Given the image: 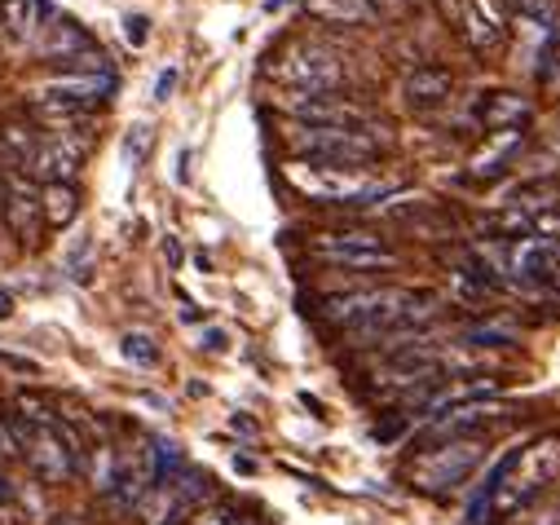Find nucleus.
Returning a JSON list of instances; mask_svg holds the SVG:
<instances>
[{"instance_id":"20","label":"nucleus","mask_w":560,"mask_h":525,"mask_svg":"<svg viewBox=\"0 0 560 525\" xmlns=\"http://www.w3.org/2000/svg\"><path fill=\"white\" fill-rule=\"evenodd\" d=\"M40 19H49V0H0V23L19 32H32Z\"/></svg>"},{"instance_id":"8","label":"nucleus","mask_w":560,"mask_h":525,"mask_svg":"<svg viewBox=\"0 0 560 525\" xmlns=\"http://www.w3.org/2000/svg\"><path fill=\"white\" fill-rule=\"evenodd\" d=\"M283 110L292 115V124H310V128H366L371 124V106H358L345 93H288Z\"/></svg>"},{"instance_id":"5","label":"nucleus","mask_w":560,"mask_h":525,"mask_svg":"<svg viewBox=\"0 0 560 525\" xmlns=\"http://www.w3.org/2000/svg\"><path fill=\"white\" fill-rule=\"evenodd\" d=\"M481 464H486V438H455V442H438L429 451H419L410 464V481L429 494H446L464 486Z\"/></svg>"},{"instance_id":"31","label":"nucleus","mask_w":560,"mask_h":525,"mask_svg":"<svg viewBox=\"0 0 560 525\" xmlns=\"http://www.w3.org/2000/svg\"><path fill=\"white\" fill-rule=\"evenodd\" d=\"M164 256H168V260H173V266H182V260H186V252H182V243H177V238H173V234H168V238H164Z\"/></svg>"},{"instance_id":"28","label":"nucleus","mask_w":560,"mask_h":525,"mask_svg":"<svg viewBox=\"0 0 560 525\" xmlns=\"http://www.w3.org/2000/svg\"><path fill=\"white\" fill-rule=\"evenodd\" d=\"M401 433H406V420H388V424H380V429H375V438H380V442H397Z\"/></svg>"},{"instance_id":"22","label":"nucleus","mask_w":560,"mask_h":525,"mask_svg":"<svg viewBox=\"0 0 560 525\" xmlns=\"http://www.w3.org/2000/svg\"><path fill=\"white\" fill-rule=\"evenodd\" d=\"M124 358H128V362H137V366H155V362H160V349H155V340H151V336L128 331V336H124Z\"/></svg>"},{"instance_id":"35","label":"nucleus","mask_w":560,"mask_h":525,"mask_svg":"<svg viewBox=\"0 0 560 525\" xmlns=\"http://www.w3.org/2000/svg\"><path fill=\"white\" fill-rule=\"evenodd\" d=\"M10 499H14V486H10V481H5V477H0V508H5V503H10Z\"/></svg>"},{"instance_id":"7","label":"nucleus","mask_w":560,"mask_h":525,"mask_svg":"<svg viewBox=\"0 0 560 525\" xmlns=\"http://www.w3.org/2000/svg\"><path fill=\"white\" fill-rule=\"evenodd\" d=\"M314 252L327 260V266H340V270H393L397 266V252L380 234H371V230L318 234Z\"/></svg>"},{"instance_id":"13","label":"nucleus","mask_w":560,"mask_h":525,"mask_svg":"<svg viewBox=\"0 0 560 525\" xmlns=\"http://www.w3.org/2000/svg\"><path fill=\"white\" fill-rule=\"evenodd\" d=\"M451 93H455V71L451 67L429 62V67H415L406 75V102L410 106H442Z\"/></svg>"},{"instance_id":"18","label":"nucleus","mask_w":560,"mask_h":525,"mask_svg":"<svg viewBox=\"0 0 560 525\" xmlns=\"http://www.w3.org/2000/svg\"><path fill=\"white\" fill-rule=\"evenodd\" d=\"M36 133H32V124H19V119H10V124H0V164H10V168H23L27 164V155L36 151Z\"/></svg>"},{"instance_id":"34","label":"nucleus","mask_w":560,"mask_h":525,"mask_svg":"<svg viewBox=\"0 0 560 525\" xmlns=\"http://www.w3.org/2000/svg\"><path fill=\"white\" fill-rule=\"evenodd\" d=\"M397 5H406V0H371L375 14H388V10H397Z\"/></svg>"},{"instance_id":"37","label":"nucleus","mask_w":560,"mask_h":525,"mask_svg":"<svg viewBox=\"0 0 560 525\" xmlns=\"http://www.w3.org/2000/svg\"><path fill=\"white\" fill-rule=\"evenodd\" d=\"M556 525H560V521H556Z\"/></svg>"},{"instance_id":"30","label":"nucleus","mask_w":560,"mask_h":525,"mask_svg":"<svg viewBox=\"0 0 560 525\" xmlns=\"http://www.w3.org/2000/svg\"><path fill=\"white\" fill-rule=\"evenodd\" d=\"M551 71H560V32L551 36V45H547V75Z\"/></svg>"},{"instance_id":"4","label":"nucleus","mask_w":560,"mask_h":525,"mask_svg":"<svg viewBox=\"0 0 560 525\" xmlns=\"http://www.w3.org/2000/svg\"><path fill=\"white\" fill-rule=\"evenodd\" d=\"M296 160H318V164H340V168H371L384 160V142L371 128H310L292 124L288 133Z\"/></svg>"},{"instance_id":"2","label":"nucleus","mask_w":560,"mask_h":525,"mask_svg":"<svg viewBox=\"0 0 560 525\" xmlns=\"http://www.w3.org/2000/svg\"><path fill=\"white\" fill-rule=\"evenodd\" d=\"M288 182L305 199L336 203V208H366V203H380L384 195L397 190V186L375 182L371 168H340V164H318V160H292L288 164Z\"/></svg>"},{"instance_id":"33","label":"nucleus","mask_w":560,"mask_h":525,"mask_svg":"<svg viewBox=\"0 0 560 525\" xmlns=\"http://www.w3.org/2000/svg\"><path fill=\"white\" fill-rule=\"evenodd\" d=\"M0 459H14V446H10V433H5V420H0Z\"/></svg>"},{"instance_id":"27","label":"nucleus","mask_w":560,"mask_h":525,"mask_svg":"<svg viewBox=\"0 0 560 525\" xmlns=\"http://www.w3.org/2000/svg\"><path fill=\"white\" fill-rule=\"evenodd\" d=\"M173 84H177V71L168 67L160 80H155V102H168V93H173Z\"/></svg>"},{"instance_id":"36","label":"nucleus","mask_w":560,"mask_h":525,"mask_svg":"<svg viewBox=\"0 0 560 525\" xmlns=\"http://www.w3.org/2000/svg\"><path fill=\"white\" fill-rule=\"evenodd\" d=\"M80 516H54V525H75Z\"/></svg>"},{"instance_id":"12","label":"nucleus","mask_w":560,"mask_h":525,"mask_svg":"<svg viewBox=\"0 0 560 525\" xmlns=\"http://www.w3.org/2000/svg\"><path fill=\"white\" fill-rule=\"evenodd\" d=\"M529 119H534V102L512 89H494L477 102V124L486 133H525Z\"/></svg>"},{"instance_id":"32","label":"nucleus","mask_w":560,"mask_h":525,"mask_svg":"<svg viewBox=\"0 0 560 525\" xmlns=\"http://www.w3.org/2000/svg\"><path fill=\"white\" fill-rule=\"evenodd\" d=\"M14 318V292L10 288H0V323Z\"/></svg>"},{"instance_id":"9","label":"nucleus","mask_w":560,"mask_h":525,"mask_svg":"<svg viewBox=\"0 0 560 525\" xmlns=\"http://www.w3.org/2000/svg\"><path fill=\"white\" fill-rule=\"evenodd\" d=\"M110 93H115V71H102V75L62 71V75H49L45 84H36V102H67V106H80V110H93Z\"/></svg>"},{"instance_id":"17","label":"nucleus","mask_w":560,"mask_h":525,"mask_svg":"<svg viewBox=\"0 0 560 525\" xmlns=\"http://www.w3.org/2000/svg\"><path fill=\"white\" fill-rule=\"evenodd\" d=\"M521 147H525V133H490V151H486V155H477L468 173H472L477 182L499 177V173H508V168H512V160L521 155Z\"/></svg>"},{"instance_id":"10","label":"nucleus","mask_w":560,"mask_h":525,"mask_svg":"<svg viewBox=\"0 0 560 525\" xmlns=\"http://www.w3.org/2000/svg\"><path fill=\"white\" fill-rule=\"evenodd\" d=\"M80 160H84V147H80V142H71V138H54V133H49V138H40L36 151L27 155L23 173L36 177V182H45V186H54V182H71L75 168H80Z\"/></svg>"},{"instance_id":"15","label":"nucleus","mask_w":560,"mask_h":525,"mask_svg":"<svg viewBox=\"0 0 560 525\" xmlns=\"http://www.w3.org/2000/svg\"><path fill=\"white\" fill-rule=\"evenodd\" d=\"M40 49H45V58H54V62L62 67V62H71V58H80V54H93V49H97V40H93L80 23L58 19V23L45 32V45H40Z\"/></svg>"},{"instance_id":"29","label":"nucleus","mask_w":560,"mask_h":525,"mask_svg":"<svg viewBox=\"0 0 560 525\" xmlns=\"http://www.w3.org/2000/svg\"><path fill=\"white\" fill-rule=\"evenodd\" d=\"M225 345H230L225 331H208V336H203V349H208V353H225Z\"/></svg>"},{"instance_id":"11","label":"nucleus","mask_w":560,"mask_h":525,"mask_svg":"<svg viewBox=\"0 0 560 525\" xmlns=\"http://www.w3.org/2000/svg\"><path fill=\"white\" fill-rule=\"evenodd\" d=\"M0 221L10 225V234H14L23 247L40 243V230H45V217H40V190H32L27 182L10 177V182H5V208H0Z\"/></svg>"},{"instance_id":"19","label":"nucleus","mask_w":560,"mask_h":525,"mask_svg":"<svg viewBox=\"0 0 560 525\" xmlns=\"http://www.w3.org/2000/svg\"><path fill=\"white\" fill-rule=\"evenodd\" d=\"M182 525H265L260 516H247L238 503H203Z\"/></svg>"},{"instance_id":"3","label":"nucleus","mask_w":560,"mask_h":525,"mask_svg":"<svg viewBox=\"0 0 560 525\" xmlns=\"http://www.w3.org/2000/svg\"><path fill=\"white\" fill-rule=\"evenodd\" d=\"M0 420H5V433H10L14 455L32 468L36 481H45V486H67V481L80 477V464H75V455L67 451V442L58 438L54 424H32V420H23L19 411H0Z\"/></svg>"},{"instance_id":"16","label":"nucleus","mask_w":560,"mask_h":525,"mask_svg":"<svg viewBox=\"0 0 560 525\" xmlns=\"http://www.w3.org/2000/svg\"><path fill=\"white\" fill-rule=\"evenodd\" d=\"M40 217H45V230H67L80 217V190L71 182L40 186Z\"/></svg>"},{"instance_id":"14","label":"nucleus","mask_w":560,"mask_h":525,"mask_svg":"<svg viewBox=\"0 0 560 525\" xmlns=\"http://www.w3.org/2000/svg\"><path fill=\"white\" fill-rule=\"evenodd\" d=\"M305 14L327 27H375L380 23L371 0H305Z\"/></svg>"},{"instance_id":"23","label":"nucleus","mask_w":560,"mask_h":525,"mask_svg":"<svg viewBox=\"0 0 560 525\" xmlns=\"http://www.w3.org/2000/svg\"><path fill=\"white\" fill-rule=\"evenodd\" d=\"M89 260H93V243H89V234H80L75 247H71V256H67V270H71L75 283H89V275H93Z\"/></svg>"},{"instance_id":"1","label":"nucleus","mask_w":560,"mask_h":525,"mask_svg":"<svg viewBox=\"0 0 560 525\" xmlns=\"http://www.w3.org/2000/svg\"><path fill=\"white\" fill-rule=\"evenodd\" d=\"M494 472H499V481H494L490 512L499 521H512L560 481V433H538L534 442L508 451L494 464Z\"/></svg>"},{"instance_id":"6","label":"nucleus","mask_w":560,"mask_h":525,"mask_svg":"<svg viewBox=\"0 0 560 525\" xmlns=\"http://www.w3.org/2000/svg\"><path fill=\"white\" fill-rule=\"evenodd\" d=\"M273 75L283 80L292 93H340L345 84V62L336 49L323 40H296L283 58H278Z\"/></svg>"},{"instance_id":"26","label":"nucleus","mask_w":560,"mask_h":525,"mask_svg":"<svg viewBox=\"0 0 560 525\" xmlns=\"http://www.w3.org/2000/svg\"><path fill=\"white\" fill-rule=\"evenodd\" d=\"M0 362H5L10 371H23V375H40V362H32V358H19V353H0Z\"/></svg>"},{"instance_id":"21","label":"nucleus","mask_w":560,"mask_h":525,"mask_svg":"<svg viewBox=\"0 0 560 525\" xmlns=\"http://www.w3.org/2000/svg\"><path fill=\"white\" fill-rule=\"evenodd\" d=\"M451 5H459V32H464L472 45H481V49H486V45H494V36H499V32H490V23L481 19V10L472 5V0H451Z\"/></svg>"},{"instance_id":"24","label":"nucleus","mask_w":560,"mask_h":525,"mask_svg":"<svg viewBox=\"0 0 560 525\" xmlns=\"http://www.w3.org/2000/svg\"><path fill=\"white\" fill-rule=\"evenodd\" d=\"M151 142H155V138H151V128H147V124H137L132 133L124 138V155H128L132 164H147V151H151Z\"/></svg>"},{"instance_id":"25","label":"nucleus","mask_w":560,"mask_h":525,"mask_svg":"<svg viewBox=\"0 0 560 525\" xmlns=\"http://www.w3.org/2000/svg\"><path fill=\"white\" fill-rule=\"evenodd\" d=\"M147 36H151V23H147L142 14H128V19H124V40H128L132 49H142Z\"/></svg>"}]
</instances>
